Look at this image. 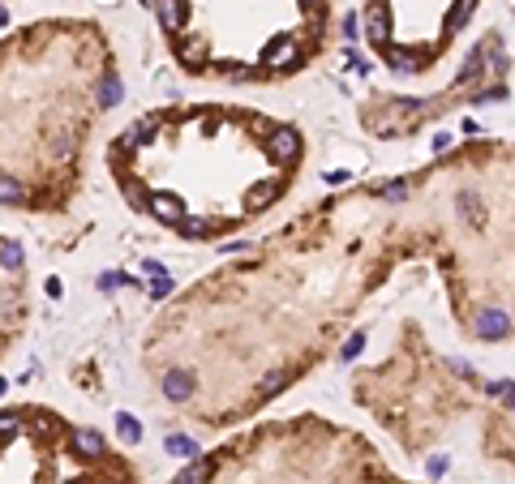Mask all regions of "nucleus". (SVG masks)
Masks as SVG:
<instances>
[{"label": "nucleus", "mask_w": 515, "mask_h": 484, "mask_svg": "<svg viewBox=\"0 0 515 484\" xmlns=\"http://www.w3.org/2000/svg\"><path fill=\"white\" fill-rule=\"evenodd\" d=\"M150 214H154V219H159V223H181L185 219V206L176 201V197H168V193H159V197H150Z\"/></svg>", "instance_id": "obj_5"}, {"label": "nucleus", "mask_w": 515, "mask_h": 484, "mask_svg": "<svg viewBox=\"0 0 515 484\" xmlns=\"http://www.w3.org/2000/svg\"><path fill=\"white\" fill-rule=\"evenodd\" d=\"M360 343H365V335H352V339L344 343V360H352V356L360 352Z\"/></svg>", "instance_id": "obj_25"}, {"label": "nucleus", "mask_w": 515, "mask_h": 484, "mask_svg": "<svg viewBox=\"0 0 515 484\" xmlns=\"http://www.w3.org/2000/svg\"><path fill=\"white\" fill-rule=\"evenodd\" d=\"M0 261H5V271H18V266H22V244H18V240H5V249H0Z\"/></svg>", "instance_id": "obj_18"}, {"label": "nucleus", "mask_w": 515, "mask_h": 484, "mask_svg": "<svg viewBox=\"0 0 515 484\" xmlns=\"http://www.w3.org/2000/svg\"><path fill=\"white\" fill-rule=\"evenodd\" d=\"M13 428H18V411H5L0 416V433H13Z\"/></svg>", "instance_id": "obj_26"}, {"label": "nucleus", "mask_w": 515, "mask_h": 484, "mask_svg": "<svg viewBox=\"0 0 515 484\" xmlns=\"http://www.w3.org/2000/svg\"><path fill=\"white\" fill-rule=\"evenodd\" d=\"M168 292H172V279H168V275H159V279H150V296H154V300H164Z\"/></svg>", "instance_id": "obj_24"}, {"label": "nucleus", "mask_w": 515, "mask_h": 484, "mask_svg": "<svg viewBox=\"0 0 515 484\" xmlns=\"http://www.w3.org/2000/svg\"><path fill=\"white\" fill-rule=\"evenodd\" d=\"M284 386H288V373H271V378L258 386V399H271V395H279Z\"/></svg>", "instance_id": "obj_17"}, {"label": "nucleus", "mask_w": 515, "mask_h": 484, "mask_svg": "<svg viewBox=\"0 0 515 484\" xmlns=\"http://www.w3.org/2000/svg\"><path fill=\"white\" fill-rule=\"evenodd\" d=\"M202 43H181V61H193V65H202Z\"/></svg>", "instance_id": "obj_23"}, {"label": "nucleus", "mask_w": 515, "mask_h": 484, "mask_svg": "<svg viewBox=\"0 0 515 484\" xmlns=\"http://www.w3.org/2000/svg\"><path fill=\"white\" fill-rule=\"evenodd\" d=\"M442 471H447V459H442V454H434V459H430V476H442Z\"/></svg>", "instance_id": "obj_28"}, {"label": "nucleus", "mask_w": 515, "mask_h": 484, "mask_svg": "<svg viewBox=\"0 0 515 484\" xmlns=\"http://www.w3.org/2000/svg\"><path fill=\"white\" fill-rule=\"evenodd\" d=\"M176 228H181L185 236H211V232H215V223H211V219H181Z\"/></svg>", "instance_id": "obj_16"}, {"label": "nucleus", "mask_w": 515, "mask_h": 484, "mask_svg": "<svg viewBox=\"0 0 515 484\" xmlns=\"http://www.w3.org/2000/svg\"><path fill=\"white\" fill-rule=\"evenodd\" d=\"M473 330H477L481 339H502V335L511 330V317H507V309H481L477 321H473Z\"/></svg>", "instance_id": "obj_1"}, {"label": "nucleus", "mask_w": 515, "mask_h": 484, "mask_svg": "<svg viewBox=\"0 0 515 484\" xmlns=\"http://www.w3.org/2000/svg\"><path fill=\"white\" fill-rule=\"evenodd\" d=\"M365 30H370V39H374V43H382V47H387L391 22H387V9H382V5H374V9L365 13Z\"/></svg>", "instance_id": "obj_7"}, {"label": "nucleus", "mask_w": 515, "mask_h": 484, "mask_svg": "<svg viewBox=\"0 0 515 484\" xmlns=\"http://www.w3.org/2000/svg\"><path fill=\"white\" fill-rule=\"evenodd\" d=\"M73 446H78L82 454H90V459L103 454V438L95 433V428H78V433H73Z\"/></svg>", "instance_id": "obj_11"}, {"label": "nucleus", "mask_w": 515, "mask_h": 484, "mask_svg": "<svg viewBox=\"0 0 515 484\" xmlns=\"http://www.w3.org/2000/svg\"><path fill=\"white\" fill-rule=\"evenodd\" d=\"M301 5H305V9H314V5H318V0H301Z\"/></svg>", "instance_id": "obj_30"}, {"label": "nucleus", "mask_w": 515, "mask_h": 484, "mask_svg": "<svg viewBox=\"0 0 515 484\" xmlns=\"http://www.w3.org/2000/svg\"><path fill=\"white\" fill-rule=\"evenodd\" d=\"M459 206H468V219H473V223H481V219H485V214H481V201H477L473 193H464V197H459Z\"/></svg>", "instance_id": "obj_22"}, {"label": "nucleus", "mask_w": 515, "mask_h": 484, "mask_svg": "<svg viewBox=\"0 0 515 484\" xmlns=\"http://www.w3.org/2000/svg\"><path fill=\"white\" fill-rule=\"evenodd\" d=\"M116 428H121V438H125L129 446H133V442H142V424H138L129 411H121V416H116Z\"/></svg>", "instance_id": "obj_13"}, {"label": "nucleus", "mask_w": 515, "mask_h": 484, "mask_svg": "<svg viewBox=\"0 0 515 484\" xmlns=\"http://www.w3.org/2000/svg\"><path fill=\"white\" fill-rule=\"evenodd\" d=\"M378 197H387V201H404V197H408V185H399V180H395V185H382Z\"/></svg>", "instance_id": "obj_21"}, {"label": "nucleus", "mask_w": 515, "mask_h": 484, "mask_svg": "<svg viewBox=\"0 0 515 484\" xmlns=\"http://www.w3.org/2000/svg\"><path fill=\"white\" fill-rule=\"evenodd\" d=\"M473 5H477V0H459V5L447 13V30H459L464 22H468V18H473Z\"/></svg>", "instance_id": "obj_14"}, {"label": "nucleus", "mask_w": 515, "mask_h": 484, "mask_svg": "<svg viewBox=\"0 0 515 484\" xmlns=\"http://www.w3.org/2000/svg\"><path fill=\"white\" fill-rule=\"evenodd\" d=\"M154 13H159L164 30H176L185 22V9H181V0H154Z\"/></svg>", "instance_id": "obj_8"}, {"label": "nucleus", "mask_w": 515, "mask_h": 484, "mask_svg": "<svg viewBox=\"0 0 515 484\" xmlns=\"http://www.w3.org/2000/svg\"><path fill=\"white\" fill-rule=\"evenodd\" d=\"M193 390H198V382L189 378V373H185V368H172V373H168V378H164V395H168L172 403H185V399H189Z\"/></svg>", "instance_id": "obj_4"}, {"label": "nucleus", "mask_w": 515, "mask_h": 484, "mask_svg": "<svg viewBox=\"0 0 515 484\" xmlns=\"http://www.w3.org/2000/svg\"><path fill=\"white\" fill-rule=\"evenodd\" d=\"M5 22H9V13H5V9H0V26H5Z\"/></svg>", "instance_id": "obj_31"}, {"label": "nucleus", "mask_w": 515, "mask_h": 484, "mask_svg": "<svg viewBox=\"0 0 515 484\" xmlns=\"http://www.w3.org/2000/svg\"><path fill=\"white\" fill-rule=\"evenodd\" d=\"M498 399H502V407H507V411H515V386H511V382H507V390H502Z\"/></svg>", "instance_id": "obj_27"}, {"label": "nucleus", "mask_w": 515, "mask_h": 484, "mask_svg": "<svg viewBox=\"0 0 515 484\" xmlns=\"http://www.w3.org/2000/svg\"><path fill=\"white\" fill-rule=\"evenodd\" d=\"M0 201H22V185L5 172H0Z\"/></svg>", "instance_id": "obj_19"}, {"label": "nucleus", "mask_w": 515, "mask_h": 484, "mask_svg": "<svg viewBox=\"0 0 515 484\" xmlns=\"http://www.w3.org/2000/svg\"><path fill=\"white\" fill-rule=\"evenodd\" d=\"M168 454H176V459H198V442L185 438V433H172V438H168Z\"/></svg>", "instance_id": "obj_12"}, {"label": "nucleus", "mask_w": 515, "mask_h": 484, "mask_svg": "<svg viewBox=\"0 0 515 484\" xmlns=\"http://www.w3.org/2000/svg\"><path fill=\"white\" fill-rule=\"evenodd\" d=\"M275 193H279V185H258V189H249V206L262 210L267 201H275Z\"/></svg>", "instance_id": "obj_15"}, {"label": "nucleus", "mask_w": 515, "mask_h": 484, "mask_svg": "<svg viewBox=\"0 0 515 484\" xmlns=\"http://www.w3.org/2000/svg\"><path fill=\"white\" fill-rule=\"evenodd\" d=\"M154 129H159V125H154V116H142V120H138V125L121 137V146H125V150H129V146H142V142H150V133H154Z\"/></svg>", "instance_id": "obj_10"}, {"label": "nucleus", "mask_w": 515, "mask_h": 484, "mask_svg": "<svg viewBox=\"0 0 515 484\" xmlns=\"http://www.w3.org/2000/svg\"><path fill=\"white\" fill-rule=\"evenodd\" d=\"M267 150H271L275 163H288V159H296V150H301L296 129H275V133H271V142H267Z\"/></svg>", "instance_id": "obj_2"}, {"label": "nucleus", "mask_w": 515, "mask_h": 484, "mask_svg": "<svg viewBox=\"0 0 515 484\" xmlns=\"http://www.w3.org/2000/svg\"><path fill=\"white\" fill-rule=\"evenodd\" d=\"M78 484H82V480H78Z\"/></svg>", "instance_id": "obj_32"}, {"label": "nucleus", "mask_w": 515, "mask_h": 484, "mask_svg": "<svg viewBox=\"0 0 515 484\" xmlns=\"http://www.w3.org/2000/svg\"><path fill=\"white\" fill-rule=\"evenodd\" d=\"M387 61L399 73H417L421 69V56H417V51H404V47H387Z\"/></svg>", "instance_id": "obj_9"}, {"label": "nucleus", "mask_w": 515, "mask_h": 484, "mask_svg": "<svg viewBox=\"0 0 515 484\" xmlns=\"http://www.w3.org/2000/svg\"><path fill=\"white\" fill-rule=\"evenodd\" d=\"M344 35H348V39H356V13H348V18H344Z\"/></svg>", "instance_id": "obj_29"}, {"label": "nucleus", "mask_w": 515, "mask_h": 484, "mask_svg": "<svg viewBox=\"0 0 515 484\" xmlns=\"http://www.w3.org/2000/svg\"><path fill=\"white\" fill-rule=\"evenodd\" d=\"M262 65H267V69H284V65H296V43H292V35L275 39V43L262 51Z\"/></svg>", "instance_id": "obj_3"}, {"label": "nucleus", "mask_w": 515, "mask_h": 484, "mask_svg": "<svg viewBox=\"0 0 515 484\" xmlns=\"http://www.w3.org/2000/svg\"><path fill=\"white\" fill-rule=\"evenodd\" d=\"M211 471H215V463L198 454V459H189V467L176 476V484H206V480H211Z\"/></svg>", "instance_id": "obj_6"}, {"label": "nucleus", "mask_w": 515, "mask_h": 484, "mask_svg": "<svg viewBox=\"0 0 515 484\" xmlns=\"http://www.w3.org/2000/svg\"><path fill=\"white\" fill-rule=\"evenodd\" d=\"M116 99H121V77H116V73H112V77H108V82H103V107H112V103H116Z\"/></svg>", "instance_id": "obj_20"}]
</instances>
